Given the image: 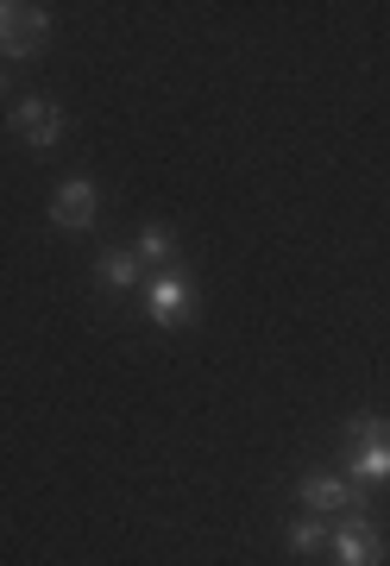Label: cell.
<instances>
[{"label":"cell","instance_id":"cell-1","mask_svg":"<svg viewBox=\"0 0 390 566\" xmlns=\"http://www.w3.org/2000/svg\"><path fill=\"white\" fill-rule=\"evenodd\" d=\"M352 485H384L390 479V428L378 416H359L352 422V453H347Z\"/></svg>","mask_w":390,"mask_h":566},{"label":"cell","instance_id":"cell-2","mask_svg":"<svg viewBox=\"0 0 390 566\" xmlns=\"http://www.w3.org/2000/svg\"><path fill=\"white\" fill-rule=\"evenodd\" d=\"M44 39H51V13H44V7L0 0V51H7V57H32Z\"/></svg>","mask_w":390,"mask_h":566},{"label":"cell","instance_id":"cell-3","mask_svg":"<svg viewBox=\"0 0 390 566\" xmlns=\"http://www.w3.org/2000/svg\"><path fill=\"white\" fill-rule=\"evenodd\" d=\"M303 510L308 516H340V510H366V485H347V479H328V472H315L303 479Z\"/></svg>","mask_w":390,"mask_h":566},{"label":"cell","instance_id":"cell-4","mask_svg":"<svg viewBox=\"0 0 390 566\" xmlns=\"http://www.w3.org/2000/svg\"><path fill=\"white\" fill-rule=\"evenodd\" d=\"M95 208H102V189L95 182H63L57 196H51V221L63 227V233H83V227H95Z\"/></svg>","mask_w":390,"mask_h":566},{"label":"cell","instance_id":"cell-5","mask_svg":"<svg viewBox=\"0 0 390 566\" xmlns=\"http://www.w3.org/2000/svg\"><path fill=\"white\" fill-rule=\"evenodd\" d=\"M334 560L340 566H384V535L371 523H347L334 535Z\"/></svg>","mask_w":390,"mask_h":566},{"label":"cell","instance_id":"cell-6","mask_svg":"<svg viewBox=\"0 0 390 566\" xmlns=\"http://www.w3.org/2000/svg\"><path fill=\"white\" fill-rule=\"evenodd\" d=\"M13 133H20L25 145L51 151V145L63 139V114H57L51 102H20V114H13Z\"/></svg>","mask_w":390,"mask_h":566},{"label":"cell","instance_id":"cell-7","mask_svg":"<svg viewBox=\"0 0 390 566\" xmlns=\"http://www.w3.org/2000/svg\"><path fill=\"white\" fill-rule=\"evenodd\" d=\"M196 315V296H189L183 277H158L151 283V322L158 327H183Z\"/></svg>","mask_w":390,"mask_h":566},{"label":"cell","instance_id":"cell-8","mask_svg":"<svg viewBox=\"0 0 390 566\" xmlns=\"http://www.w3.org/2000/svg\"><path fill=\"white\" fill-rule=\"evenodd\" d=\"M328 542H334V535H328V523H322V516H303V523H289V547H296V554H322Z\"/></svg>","mask_w":390,"mask_h":566},{"label":"cell","instance_id":"cell-9","mask_svg":"<svg viewBox=\"0 0 390 566\" xmlns=\"http://www.w3.org/2000/svg\"><path fill=\"white\" fill-rule=\"evenodd\" d=\"M102 277L114 290H133L139 283V252H102Z\"/></svg>","mask_w":390,"mask_h":566},{"label":"cell","instance_id":"cell-10","mask_svg":"<svg viewBox=\"0 0 390 566\" xmlns=\"http://www.w3.org/2000/svg\"><path fill=\"white\" fill-rule=\"evenodd\" d=\"M177 259V240H170L165 227H145L139 233V264H170Z\"/></svg>","mask_w":390,"mask_h":566}]
</instances>
